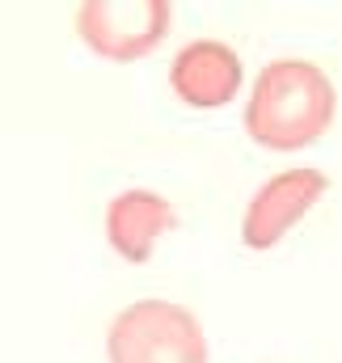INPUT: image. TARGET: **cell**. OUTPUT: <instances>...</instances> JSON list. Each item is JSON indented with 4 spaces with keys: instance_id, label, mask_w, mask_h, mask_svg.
I'll use <instances>...</instances> for the list:
<instances>
[{
    "instance_id": "obj_1",
    "label": "cell",
    "mask_w": 342,
    "mask_h": 363,
    "mask_svg": "<svg viewBox=\"0 0 342 363\" xmlns=\"http://www.w3.org/2000/svg\"><path fill=\"white\" fill-rule=\"evenodd\" d=\"M334 118V85L309 60H270L246 106V131L262 148L292 152L326 135Z\"/></svg>"
},
{
    "instance_id": "obj_2",
    "label": "cell",
    "mask_w": 342,
    "mask_h": 363,
    "mask_svg": "<svg viewBox=\"0 0 342 363\" xmlns=\"http://www.w3.org/2000/svg\"><path fill=\"white\" fill-rule=\"evenodd\" d=\"M110 363H207V338L190 308L173 300H136L110 321Z\"/></svg>"
},
{
    "instance_id": "obj_3",
    "label": "cell",
    "mask_w": 342,
    "mask_h": 363,
    "mask_svg": "<svg viewBox=\"0 0 342 363\" xmlns=\"http://www.w3.org/2000/svg\"><path fill=\"white\" fill-rule=\"evenodd\" d=\"M77 34L110 64L144 60L170 34L165 0H89L77 9Z\"/></svg>"
},
{
    "instance_id": "obj_4",
    "label": "cell",
    "mask_w": 342,
    "mask_h": 363,
    "mask_svg": "<svg viewBox=\"0 0 342 363\" xmlns=\"http://www.w3.org/2000/svg\"><path fill=\"white\" fill-rule=\"evenodd\" d=\"M326 194V174L317 169H292V174H279L270 178L262 190L254 194L250 211H246V224H241V237L250 250H270L283 241V233Z\"/></svg>"
},
{
    "instance_id": "obj_5",
    "label": "cell",
    "mask_w": 342,
    "mask_h": 363,
    "mask_svg": "<svg viewBox=\"0 0 342 363\" xmlns=\"http://www.w3.org/2000/svg\"><path fill=\"white\" fill-rule=\"evenodd\" d=\"M170 85L190 106H203V110L224 106L241 89V60L233 47H224L216 38L186 43L170 64Z\"/></svg>"
},
{
    "instance_id": "obj_6",
    "label": "cell",
    "mask_w": 342,
    "mask_h": 363,
    "mask_svg": "<svg viewBox=\"0 0 342 363\" xmlns=\"http://www.w3.org/2000/svg\"><path fill=\"white\" fill-rule=\"evenodd\" d=\"M173 224V207L153 190L114 194L106 207V237L127 262H148L157 237Z\"/></svg>"
}]
</instances>
